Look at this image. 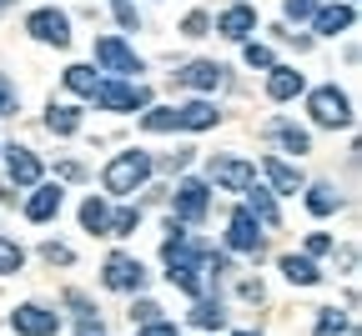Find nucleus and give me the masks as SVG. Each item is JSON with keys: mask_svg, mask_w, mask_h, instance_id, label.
Wrapping results in <instances>:
<instances>
[{"mask_svg": "<svg viewBox=\"0 0 362 336\" xmlns=\"http://www.w3.org/2000/svg\"><path fill=\"white\" fill-rule=\"evenodd\" d=\"M151 176V156L146 151H121L111 156V166L101 171V186L111 191V196H131V191H141Z\"/></svg>", "mask_w": 362, "mask_h": 336, "instance_id": "1", "label": "nucleus"}, {"mask_svg": "<svg viewBox=\"0 0 362 336\" xmlns=\"http://www.w3.org/2000/svg\"><path fill=\"white\" fill-rule=\"evenodd\" d=\"M90 101H96L101 111L131 116V111H146V106H151V90H146V85H136V80H101Z\"/></svg>", "mask_w": 362, "mask_h": 336, "instance_id": "2", "label": "nucleus"}, {"mask_svg": "<svg viewBox=\"0 0 362 336\" xmlns=\"http://www.w3.org/2000/svg\"><path fill=\"white\" fill-rule=\"evenodd\" d=\"M96 66H101V71H111L116 80H131V76H141V71H146V66H141V56H136L121 35H96Z\"/></svg>", "mask_w": 362, "mask_h": 336, "instance_id": "3", "label": "nucleus"}, {"mask_svg": "<svg viewBox=\"0 0 362 336\" xmlns=\"http://www.w3.org/2000/svg\"><path fill=\"white\" fill-rule=\"evenodd\" d=\"M307 111H312L317 126H327V131L352 126V101H347L337 85H317V90H312V101H307Z\"/></svg>", "mask_w": 362, "mask_h": 336, "instance_id": "4", "label": "nucleus"}, {"mask_svg": "<svg viewBox=\"0 0 362 336\" xmlns=\"http://www.w3.org/2000/svg\"><path fill=\"white\" fill-rule=\"evenodd\" d=\"M25 30H30L40 45H56V51H66V45H71V20H66V11H56V6L30 11V16H25Z\"/></svg>", "mask_w": 362, "mask_h": 336, "instance_id": "5", "label": "nucleus"}, {"mask_svg": "<svg viewBox=\"0 0 362 336\" xmlns=\"http://www.w3.org/2000/svg\"><path fill=\"white\" fill-rule=\"evenodd\" d=\"M11 331H16V336H56V331H61V311L25 301V306L11 311Z\"/></svg>", "mask_w": 362, "mask_h": 336, "instance_id": "6", "label": "nucleus"}, {"mask_svg": "<svg viewBox=\"0 0 362 336\" xmlns=\"http://www.w3.org/2000/svg\"><path fill=\"white\" fill-rule=\"evenodd\" d=\"M101 286H111V292H141V286H146V266L136 256H126V251H116V256H106Z\"/></svg>", "mask_w": 362, "mask_h": 336, "instance_id": "7", "label": "nucleus"}, {"mask_svg": "<svg viewBox=\"0 0 362 336\" xmlns=\"http://www.w3.org/2000/svg\"><path fill=\"white\" fill-rule=\"evenodd\" d=\"M206 206H211V186L206 181H181L176 186V196H171V211H176V221H206Z\"/></svg>", "mask_w": 362, "mask_h": 336, "instance_id": "8", "label": "nucleus"}, {"mask_svg": "<svg viewBox=\"0 0 362 336\" xmlns=\"http://www.w3.org/2000/svg\"><path fill=\"white\" fill-rule=\"evenodd\" d=\"M206 176H211L221 191H247V186H257V166L242 161V156H211Z\"/></svg>", "mask_w": 362, "mask_h": 336, "instance_id": "9", "label": "nucleus"}, {"mask_svg": "<svg viewBox=\"0 0 362 336\" xmlns=\"http://www.w3.org/2000/svg\"><path fill=\"white\" fill-rule=\"evenodd\" d=\"M226 251H242V256H262V231L252 221L247 206L232 211V221H226Z\"/></svg>", "mask_w": 362, "mask_h": 336, "instance_id": "10", "label": "nucleus"}, {"mask_svg": "<svg viewBox=\"0 0 362 336\" xmlns=\"http://www.w3.org/2000/svg\"><path fill=\"white\" fill-rule=\"evenodd\" d=\"M221 80H226V66H216V61H192L176 71V85H187V90H216Z\"/></svg>", "mask_w": 362, "mask_h": 336, "instance_id": "11", "label": "nucleus"}, {"mask_svg": "<svg viewBox=\"0 0 362 336\" xmlns=\"http://www.w3.org/2000/svg\"><path fill=\"white\" fill-rule=\"evenodd\" d=\"M6 176H11V186H40V156H35L30 146H11Z\"/></svg>", "mask_w": 362, "mask_h": 336, "instance_id": "12", "label": "nucleus"}, {"mask_svg": "<svg viewBox=\"0 0 362 336\" xmlns=\"http://www.w3.org/2000/svg\"><path fill=\"white\" fill-rule=\"evenodd\" d=\"M262 176L272 181V191H282V196H297L302 191V171L282 156H262Z\"/></svg>", "mask_w": 362, "mask_h": 336, "instance_id": "13", "label": "nucleus"}, {"mask_svg": "<svg viewBox=\"0 0 362 336\" xmlns=\"http://www.w3.org/2000/svg\"><path fill=\"white\" fill-rule=\"evenodd\" d=\"M302 90H307V76L297 66H272V76H267V95H272V101H292V95H302Z\"/></svg>", "mask_w": 362, "mask_h": 336, "instance_id": "14", "label": "nucleus"}, {"mask_svg": "<svg viewBox=\"0 0 362 336\" xmlns=\"http://www.w3.org/2000/svg\"><path fill=\"white\" fill-rule=\"evenodd\" d=\"M61 201H66V191H61V186H35V191H30V201H25V216H30L35 226H45V221L61 211Z\"/></svg>", "mask_w": 362, "mask_h": 336, "instance_id": "15", "label": "nucleus"}, {"mask_svg": "<svg viewBox=\"0 0 362 336\" xmlns=\"http://www.w3.org/2000/svg\"><path fill=\"white\" fill-rule=\"evenodd\" d=\"M221 121V111L211 101H187V106H176V131H211Z\"/></svg>", "mask_w": 362, "mask_h": 336, "instance_id": "16", "label": "nucleus"}, {"mask_svg": "<svg viewBox=\"0 0 362 336\" xmlns=\"http://www.w3.org/2000/svg\"><path fill=\"white\" fill-rule=\"evenodd\" d=\"M312 25H317V35H342V30L357 25V11L347 6V0H342V6H322L312 16Z\"/></svg>", "mask_w": 362, "mask_h": 336, "instance_id": "17", "label": "nucleus"}, {"mask_svg": "<svg viewBox=\"0 0 362 336\" xmlns=\"http://www.w3.org/2000/svg\"><path fill=\"white\" fill-rule=\"evenodd\" d=\"M216 30H221L226 40H247V35L257 30V11H252V6H232V11H221Z\"/></svg>", "mask_w": 362, "mask_h": 336, "instance_id": "18", "label": "nucleus"}, {"mask_svg": "<svg viewBox=\"0 0 362 336\" xmlns=\"http://www.w3.org/2000/svg\"><path fill=\"white\" fill-rule=\"evenodd\" d=\"M247 211H252V221H262V226H282L277 201H272V191H262V186H247Z\"/></svg>", "mask_w": 362, "mask_h": 336, "instance_id": "19", "label": "nucleus"}, {"mask_svg": "<svg viewBox=\"0 0 362 336\" xmlns=\"http://www.w3.org/2000/svg\"><path fill=\"white\" fill-rule=\"evenodd\" d=\"M342 206V196H337V186H327V181H317V186H307V211L312 216H332Z\"/></svg>", "mask_w": 362, "mask_h": 336, "instance_id": "20", "label": "nucleus"}, {"mask_svg": "<svg viewBox=\"0 0 362 336\" xmlns=\"http://www.w3.org/2000/svg\"><path fill=\"white\" fill-rule=\"evenodd\" d=\"M267 136H282V146H287V151H297V156H307V151H312V136H307L302 126H292V121H272V126H267Z\"/></svg>", "mask_w": 362, "mask_h": 336, "instance_id": "21", "label": "nucleus"}, {"mask_svg": "<svg viewBox=\"0 0 362 336\" xmlns=\"http://www.w3.org/2000/svg\"><path fill=\"white\" fill-rule=\"evenodd\" d=\"M106 221H111V211H106V201H101V196H86V201H81V231L106 236Z\"/></svg>", "mask_w": 362, "mask_h": 336, "instance_id": "22", "label": "nucleus"}, {"mask_svg": "<svg viewBox=\"0 0 362 336\" xmlns=\"http://www.w3.org/2000/svg\"><path fill=\"white\" fill-rule=\"evenodd\" d=\"M45 131L51 136H76L81 131V111L76 106H51L45 111Z\"/></svg>", "mask_w": 362, "mask_h": 336, "instance_id": "23", "label": "nucleus"}, {"mask_svg": "<svg viewBox=\"0 0 362 336\" xmlns=\"http://www.w3.org/2000/svg\"><path fill=\"white\" fill-rule=\"evenodd\" d=\"M282 271H287L292 286H317V281H322V271H317L307 256H282Z\"/></svg>", "mask_w": 362, "mask_h": 336, "instance_id": "24", "label": "nucleus"}, {"mask_svg": "<svg viewBox=\"0 0 362 336\" xmlns=\"http://www.w3.org/2000/svg\"><path fill=\"white\" fill-rule=\"evenodd\" d=\"M221 321H226L221 301H211V296H197V306H192V326H202V331H216Z\"/></svg>", "mask_w": 362, "mask_h": 336, "instance_id": "25", "label": "nucleus"}, {"mask_svg": "<svg viewBox=\"0 0 362 336\" xmlns=\"http://www.w3.org/2000/svg\"><path fill=\"white\" fill-rule=\"evenodd\" d=\"M96 71L90 66H66V90H76V95H96Z\"/></svg>", "mask_w": 362, "mask_h": 336, "instance_id": "26", "label": "nucleus"}, {"mask_svg": "<svg viewBox=\"0 0 362 336\" xmlns=\"http://www.w3.org/2000/svg\"><path fill=\"white\" fill-rule=\"evenodd\" d=\"M136 226H141V206H121V211H111V221H106V236H131Z\"/></svg>", "mask_w": 362, "mask_h": 336, "instance_id": "27", "label": "nucleus"}, {"mask_svg": "<svg viewBox=\"0 0 362 336\" xmlns=\"http://www.w3.org/2000/svg\"><path fill=\"white\" fill-rule=\"evenodd\" d=\"M141 131H151V136H161V131H176V106H151V111L141 116Z\"/></svg>", "mask_w": 362, "mask_h": 336, "instance_id": "28", "label": "nucleus"}, {"mask_svg": "<svg viewBox=\"0 0 362 336\" xmlns=\"http://www.w3.org/2000/svg\"><path fill=\"white\" fill-rule=\"evenodd\" d=\"M347 331V316L337 311V306H322V311H317V331L312 336H342Z\"/></svg>", "mask_w": 362, "mask_h": 336, "instance_id": "29", "label": "nucleus"}, {"mask_svg": "<svg viewBox=\"0 0 362 336\" xmlns=\"http://www.w3.org/2000/svg\"><path fill=\"white\" fill-rule=\"evenodd\" d=\"M25 266V251L11 241V236H0V276H16Z\"/></svg>", "mask_w": 362, "mask_h": 336, "instance_id": "30", "label": "nucleus"}, {"mask_svg": "<svg viewBox=\"0 0 362 336\" xmlns=\"http://www.w3.org/2000/svg\"><path fill=\"white\" fill-rule=\"evenodd\" d=\"M242 61H247L252 71H272V66H277V56H272L267 45H257V40H252V45H242Z\"/></svg>", "mask_w": 362, "mask_h": 336, "instance_id": "31", "label": "nucleus"}, {"mask_svg": "<svg viewBox=\"0 0 362 336\" xmlns=\"http://www.w3.org/2000/svg\"><path fill=\"white\" fill-rule=\"evenodd\" d=\"M111 11H116L121 30H141V16H136V6H131V0H111Z\"/></svg>", "mask_w": 362, "mask_h": 336, "instance_id": "32", "label": "nucleus"}, {"mask_svg": "<svg viewBox=\"0 0 362 336\" xmlns=\"http://www.w3.org/2000/svg\"><path fill=\"white\" fill-rule=\"evenodd\" d=\"M40 256L51 261V266H71V261H76V251H71V246H61V241H45V246H40Z\"/></svg>", "mask_w": 362, "mask_h": 336, "instance_id": "33", "label": "nucleus"}, {"mask_svg": "<svg viewBox=\"0 0 362 336\" xmlns=\"http://www.w3.org/2000/svg\"><path fill=\"white\" fill-rule=\"evenodd\" d=\"M206 30H211V16L206 11H192L187 20H181V35H206Z\"/></svg>", "mask_w": 362, "mask_h": 336, "instance_id": "34", "label": "nucleus"}, {"mask_svg": "<svg viewBox=\"0 0 362 336\" xmlns=\"http://www.w3.org/2000/svg\"><path fill=\"white\" fill-rule=\"evenodd\" d=\"M131 321L151 326V321H161V306H156V301H136V306H131Z\"/></svg>", "mask_w": 362, "mask_h": 336, "instance_id": "35", "label": "nucleus"}, {"mask_svg": "<svg viewBox=\"0 0 362 336\" xmlns=\"http://www.w3.org/2000/svg\"><path fill=\"white\" fill-rule=\"evenodd\" d=\"M317 16V0H287V20H312Z\"/></svg>", "mask_w": 362, "mask_h": 336, "instance_id": "36", "label": "nucleus"}, {"mask_svg": "<svg viewBox=\"0 0 362 336\" xmlns=\"http://www.w3.org/2000/svg\"><path fill=\"white\" fill-rule=\"evenodd\" d=\"M322 251H332V236H327V231L307 236V261H312V256H322Z\"/></svg>", "mask_w": 362, "mask_h": 336, "instance_id": "37", "label": "nucleus"}, {"mask_svg": "<svg viewBox=\"0 0 362 336\" xmlns=\"http://www.w3.org/2000/svg\"><path fill=\"white\" fill-rule=\"evenodd\" d=\"M16 111V90H11V80L0 76V116H11Z\"/></svg>", "mask_w": 362, "mask_h": 336, "instance_id": "38", "label": "nucleus"}, {"mask_svg": "<svg viewBox=\"0 0 362 336\" xmlns=\"http://www.w3.org/2000/svg\"><path fill=\"white\" fill-rule=\"evenodd\" d=\"M136 336H176V326H171V321H151V326H141Z\"/></svg>", "mask_w": 362, "mask_h": 336, "instance_id": "39", "label": "nucleus"}, {"mask_svg": "<svg viewBox=\"0 0 362 336\" xmlns=\"http://www.w3.org/2000/svg\"><path fill=\"white\" fill-rule=\"evenodd\" d=\"M242 296H247V301H262L267 292H262V281H242Z\"/></svg>", "mask_w": 362, "mask_h": 336, "instance_id": "40", "label": "nucleus"}, {"mask_svg": "<svg viewBox=\"0 0 362 336\" xmlns=\"http://www.w3.org/2000/svg\"><path fill=\"white\" fill-rule=\"evenodd\" d=\"M76 336H106V326H101V321H81Z\"/></svg>", "mask_w": 362, "mask_h": 336, "instance_id": "41", "label": "nucleus"}, {"mask_svg": "<svg viewBox=\"0 0 362 336\" xmlns=\"http://www.w3.org/2000/svg\"><path fill=\"white\" fill-rule=\"evenodd\" d=\"M56 171H61V176H66V181H81V166H76V161H61V166H56Z\"/></svg>", "mask_w": 362, "mask_h": 336, "instance_id": "42", "label": "nucleus"}, {"mask_svg": "<svg viewBox=\"0 0 362 336\" xmlns=\"http://www.w3.org/2000/svg\"><path fill=\"white\" fill-rule=\"evenodd\" d=\"M237 336H257V331H237Z\"/></svg>", "mask_w": 362, "mask_h": 336, "instance_id": "43", "label": "nucleus"}, {"mask_svg": "<svg viewBox=\"0 0 362 336\" xmlns=\"http://www.w3.org/2000/svg\"><path fill=\"white\" fill-rule=\"evenodd\" d=\"M0 6H6V0H0Z\"/></svg>", "mask_w": 362, "mask_h": 336, "instance_id": "44", "label": "nucleus"}]
</instances>
